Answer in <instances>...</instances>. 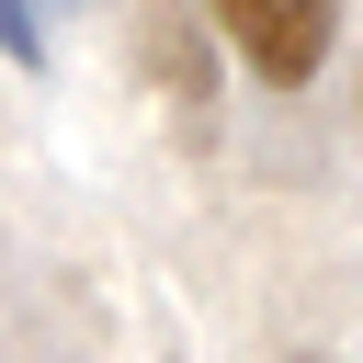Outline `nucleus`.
Returning a JSON list of instances; mask_svg holds the SVG:
<instances>
[{"instance_id": "nucleus-1", "label": "nucleus", "mask_w": 363, "mask_h": 363, "mask_svg": "<svg viewBox=\"0 0 363 363\" xmlns=\"http://www.w3.org/2000/svg\"><path fill=\"white\" fill-rule=\"evenodd\" d=\"M227 23V45L272 79V91H306L329 68V0H204Z\"/></svg>"}, {"instance_id": "nucleus-2", "label": "nucleus", "mask_w": 363, "mask_h": 363, "mask_svg": "<svg viewBox=\"0 0 363 363\" xmlns=\"http://www.w3.org/2000/svg\"><path fill=\"white\" fill-rule=\"evenodd\" d=\"M0 57H23V68L45 57V34H34V0H0Z\"/></svg>"}, {"instance_id": "nucleus-3", "label": "nucleus", "mask_w": 363, "mask_h": 363, "mask_svg": "<svg viewBox=\"0 0 363 363\" xmlns=\"http://www.w3.org/2000/svg\"><path fill=\"white\" fill-rule=\"evenodd\" d=\"M34 11H45V0H34Z\"/></svg>"}]
</instances>
